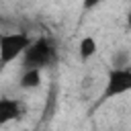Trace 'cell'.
<instances>
[{
    "mask_svg": "<svg viewBox=\"0 0 131 131\" xmlns=\"http://www.w3.org/2000/svg\"><path fill=\"white\" fill-rule=\"evenodd\" d=\"M20 59H23V70H29V68L45 70V68L55 66V61H57V47H55V43L49 37L41 35V37L33 39V43L29 45V49L25 51V55Z\"/></svg>",
    "mask_w": 131,
    "mask_h": 131,
    "instance_id": "obj_1",
    "label": "cell"
},
{
    "mask_svg": "<svg viewBox=\"0 0 131 131\" xmlns=\"http://www.w3.org/2000/svg\"><path fill=\"white\" fill-rule=\"evenodd\" d=\"M31 43H33V37L25 31L2 33L0 35V63H2V68L10 66L18 57H23Z\"/></svg>",
    "mask_w": 131,
    "mask_h": 131,
    "instance_id": "obj_2",
    "label": "cell"
},
{
    "mask_svg": "<svg viewBox=\"0 0 131 131\" xmlns=\"http://www.w3.org/2000/svg\"><path fill=\"white\" fill-rule=\"evenodd\" d=\"M127 92H131V66H125V68L111 66V70L106 72V80H104V88L98 98V104L113 100L117 96H123Z\"/></svg>",
    "mask_w": 131,
    "mask_h": 131,
    "instance_id": "obj_3",
    "label": "cell"
},
{
    "mask_svg": "<svg viewBox=\"0 0 131 131\" xmlns=\"http://www.w3.org/2000/svg\"><path fill=\"white\" fill-rule=\"evenodd\" d=\"M27 113V106L20 98H10V96H4L0 98V125H8L12 121H20Z\"/></svg>",
    "mask_w": 131,
    "mask_h": 131,
    "instance_id": "obj_4",
    "label": "cell"
},
{
    "mask_svg": "<svg viewBox=\"0 0 131 131\" xmlns=\"http://www.w3.org/2000/svg\"><path fill=\"white\" fill-rule=\"evenodd\" d=\"M41 80H43V70H37V68L23 70L20 78H18V88L20 90H35L41 86Z\"/></svg>",
    "mask_w": 131,
    "mask_h": 131,
    "instance_id": "obj_5",
    "label": "cell"
},
{
    "mask_svg": "<svg viewBox=\"0 0 131 131\" xmlns=\"http://www.w3.org/2000/svg\"><path fill=\"white\" fill-rule=\"evenodd\" d=\"M96 51H98V43L92 35H86L80 39V43H78V59L80 61H88L90 57H94Z\"/></svg>",
    "mask_w": 131,
    "mask_h": 131,
    "instance_id": "obj_6",
    "label": "cell"
},
{
    "mask_svg": "<svg viewBox=\"0 0 131 131\" xmlns=\"http://www.w3.org/2000/svg\"><path fill=\"white\" fill-rule=\"evenodd\" d=\"M131 66V53L127 49H117L113 53V68H125Z\"/></svg>",
    "mask_w": 131,
    "mask_h": 131,
    "instance_id": "obj_7",
    "label": "cell"
},
{
    "mask_svg": "<svg viewBox=\"0 0 131 131\" xmlns=\"http://www.w3.org/2000/svg\"><path fill=\"white\" fill-rule=\"evenodd\" d=\"M104 0H82V12H90L94 8H98Z\"/></svg>",
    "mask_w": 131,
    "mask_h": 131,
    "instance_id": "obj_8",
    "label": "cell"
},
{
    "mask_svg": "<svg viewBox=\"0 0 131 131\" xmlns=\"http://www.w3.org/2000/svg\"><path fill=\"white\" fill-rule=\"evenodd\" d=\"M125 23H127V27L131 29V8H129V12H127V18H125Z\"/></svg>",
    "mask_w": 131,
    "mask_h": 131,
    "instance_id": "obj_9",
    "label": "cell"
}]
</instances>
